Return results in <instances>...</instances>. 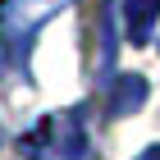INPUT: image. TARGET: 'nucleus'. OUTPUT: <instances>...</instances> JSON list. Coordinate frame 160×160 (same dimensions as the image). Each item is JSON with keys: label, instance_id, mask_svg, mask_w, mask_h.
<instances>
[{"label": "nucleus", "instance_id": "obj_1", "mask_svg": "<svg viewBox=\"0 0 160 160\" xmlns=\"http://www.w3.org/2000/svg\"><path fill=\"white\" fill-rule=\"evenodd\" d=\"M18 147H23V160H92V142H87L78 110H60V114L37 119Z\"/></svg>", "mask_w": 160, "mask_h": 160}, {"label": "nucleus", "instance_id": "obj_2", "mask_svg": "<svg viewBox=\"0 0 160 160\" xmlns=\"http://www.w3.org/2000/svg\"><path fill=\"white\" fill-rule=\"evenodd\" d=\"M64 5H73V0H5V28H9V41L32 37L50 14H60Z\"/></svg>", "mask_w": 160, "mask_h": 160}, {"label": "nucleus", "instance_id": "obj_3", "mask_svg": "<svg viewBox=\"0 0 160 160\" xmlns=\"http://www.w3.org/2000/svg\"><path fill=\"white\" fill-rule=\"evenodd\" d=\"M160 18V0H123V37L133 46H147L151 28Z\"/></svg>", "mask_w": 160, "mask_h": 160}, {"label": "nucleus", "instance_id": "obj_4", "mask_svg": "<svg viewBox=\"0 0 160 160\" xmlns=\"http://www.w3.org/2000/svg\"><path fill=\"white\" fill-rule=\"evenodd\" d=\"M142 101H147V78L142 73H123L119 82H114V92H110V110L128 114V110H137Z\"/></svg>", "mask_w": 160, "mask_h": 160}, {"label": "nucleus", "instance_id": "obj_5", "mask_svg": "<svg viewBox=\"0 0 160 160\" xmlns=\"http://www.w3.org/2000/svg\"><path fill=\"white\" fill-rule=\"evenodd\" d=\"M137 160H160V147H147V151H142Z\"/></svg>", "mask_w": 160, "mask_h": 160}, {"label": "nucleus", "instance_id": "obj_6", "mask_svg": "<svg viewBox=\"0 0 160 160\" xmlns=\"http://www.w3.org/2000/svg\"><path fill=\"white\" fill-rule=\"evenodd\" d=\"M0 14H5V0H0Z\"/></svg>", "mask_w": 160, "mask_h": 160}]
</instances>
